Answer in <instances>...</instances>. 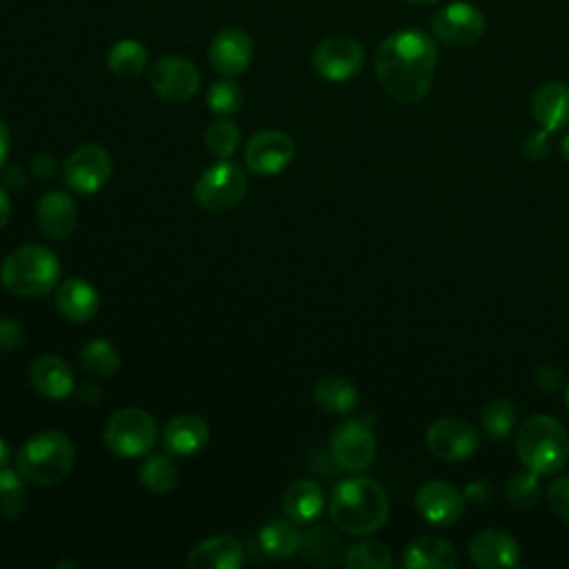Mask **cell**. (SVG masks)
<instances>
[{
	"label": "cell",
	"mask_w": 569,
	"mask_h": 569,
	"mask_svg": "<svg viewBox=\"0 0 569 569\" xmlns=\"http://www.w3.org/2000/svg\"><path fill=\"white\" fill-rule=\"evenodd\" d=\"M416 509L429 525L451 527L465 513V493L442 480H431L418 487Z\"/></svg>",
	"instance_id": "cell-15"
},
{
	"label": "cell",
	"mask_w": 569,
	"mask_h": 569,
	"mask_svg": "<svg viewBox=\"0 0 569 569\" xmlns=\"http://www.w3.org/2000/svg\"><path fill=\"white\" fill-rule=\"evenodd\" d=\"M27 507V489L20 471L2 469L0 471V513L9 520L22 516Z\"/></svg>",
	"instance_id": "cell-34"
},
{
	"label": "cell",
	"mask_w": 569,
	"mask_h": 569,
	"mask_svg": "<svg viewBox=\"0 0 569 569\" xmlns=\"http://www.w3.org/2000/svg\"><path fill=\"white\" fill-rule=\"evenodd\" d=\"M207 107L216 116H220V118L233 116L242 107V89H240V84L233 82L231 78L222 76V80H216L207 89Z\"/></svg>",
	"instance_id": "cell-36"
},
{
	"label": "cell",
	"mask_w": 569,
	"mask_h": 569,
	"mask_svg": "<svg viewBox=\"0 0 569 569\" xmlns=\"http://www.w3.org/2000/svg\"><path fill=\"white\" fill-rule=\"evenodd\" d=\"M405 2H411V4H429V2H436V0H405Z\"/></svg>",
	"instance_id": "cell-48"
},
{
	"label": "cell",
	"mask_w": 569,
	"mask_h": 569,
	"mask_svg": "<svg viewBox=\"0 0 569 569\" xmlns=\"http://www.w3.org/2000/svg\"><path fill=\"white\" fill-rule=\"evenodd\" d=\"M485 13L465 0L449 2L431 18V33L447 47H471L485 33Z\"/></svg>",
	"instance_id": "cell-9"
},
{
	"label": "cell",
	"mask_w": 569,
	"mask_h": 569,
	"mask_svg": "<svg viewBox=\"0 0 569 569\" xmlns=\"http://www.w3.org/2000/svg\"><path fill=\"white\" fill-rule=\"evenodd\" d=\"M209 440V425L196 413H180L171 418L162 431V442L171 453L189 456L200 451Z\"/></svg>",
	"instance_id": "cell-23"
},
{
	"label": "cell",
	"mask_w": 569,
	"mask_h": 569,
	"mask_svg": "<svg viewBox=\"0 0 569 569\" xmlns=\"http://www.w3.org/2000/svg\"><path fill=\"white\" fill-rule=\"evenodd\" d=\"M489 485L482 482V480H476L471 482L467 489H465V500H471V502H485L489 498Z\"/></svg>",
	"instance_id": "cell-43"
},
{
	"label": "cell",
	"mask_w": 569,
	"mask_h": 569,
	"mask_svg": "<svg viewBox=\"0 0 569 569\" xmlns=\"http://www.w3.org/2000/svg\"><path fill=\"white\" fill-rule=\"evenodd\" d=\"M560 153H562V158L569 162V133L562 138V142H560Z\"/></svg>",
	"instance_id": "cell-47"
},
{
	"label": "cell",
	"mask_w": 569,
	"mask_h": 569,
	"mask_svg": "<svg viewBox=\"0 0 569 569\" xmlns=\"http://www.w3.org/2000/svg\"><path fill=\"white\" fill-rule=\"evenodd\" d=\"M149 84L167 102H187L200 89V71L182 56H164L153 62Z\"/></svg>",
	"instance_id": "cell-12"
},
{
	"label": "cell",
	"mask_w": 569,
	"mask_h": 569,
	"mask_svg": "<svg viewBox=\"0 0 569 569\" xmlns=\"http://www.w3.org/2000/svg\"><path fill=\"white\" fill-rule=\"evenodd\" d=\"M480 422L489 440H502L516 425V407L507 398H493L482 407Z\"/></svg>",
	"instance_id": "cell-32"
},
{
	"label": "cell",
	"mask_w": 569,
	"mask_h": 569,
	"mask_svg": "<svg viewBox=\"0 0 569 569\" xmlns=\"http://www.w3.org/2000/svg\"><path fill=\"white\" fill-rule=\"evenodd\" d=\"M102 438L107 449L116 456H144L156 445V418L142 407H122L109 416Z\"/></svg>",
	"instance_id": "cell-6"
},
{
	"label": "cell",
	"mask_w": 569,
	"mask_h": 569,
	"mask_svg": "<svg viewBox=\"0 0 569 569\" xmlns=\"http://www.w3.org/2000/svg\"><path fill=\"white\" fill-rule=\"evenodd\" d=\"M329 516L342 533L367 536L387 522L389 498L373 478H345L331 491Z\"/></svg>",
	"instance_id": "cell-2"
},
{
	"label": "cell",
	"mask_w": 569,
	"mask_h": 569,
	"mask_svg": "<svg viewBox=\"0 0 569 569\" xmlns=\"http://www.w3.org/2000/svg\"><path fill=\"white\" fill-rule=\"evenodd\" d=\"M456 562L453 545L440 536L416 538L402 551V565L407 569H453Z\"/></svg>",
	"instance_id": "cell-24"
},
{
	"label": "cell",
	"mask_w": 569,
	"mask_h": 569,
	"mask_svg": "<svg viewBox=\"0 0 569 569\" xmlns=\"http://www.w3.org/2000/svg\"><path fill=\"white\" fill-rule=\"evenodd\" d=\"M29 380H31L33 389L42 398H49V400H62L76 387V376H73L71 367L53 353H47V356H40L33 360V365L29 369Z\"/></svg>",
	"instance_id": "cell-20"
},
{
	"label": "cell",
	"mask_w": 569,
	"mask_h": 569,
	"mask_svg": "<svg viewBox=\"0 0 569 569\" xmlns=\"http://www.w3.org/2000/svg\"><path fill=\"white\" fill-rule=\"evenodd\" d=\"M365 64V49L351 36H329L320 40L311 53L313 71L329 82L353 78Z\"/></svg>",
	"instance_id": "cell-8"
},
{
	"label": "cell",
	"mask_w": 569,
	"mask_h": 569,
	"mask_svg": "<svg viewBox=\"0 0 569 569\" xmlns=\"http://www.w3.org/2000/svg\"><path fill=\"white\" fill-rule=\"evenodd\" d=\"M469 558L473 560V565L485 569L513 567L520 558V545L507 531L485 529L471 538Z\"/></svg>",
	"instance_id": "cell-17"
},
{
	"label": "cell",
	"mask_w": 569,
	"mask_h": 569,
	"mask_svg": "<svg viewBox=\"0 0 569 569\" xmlns=\"http://www.w3.org/2000/svg\"><path fill=\"white\" fill-rule=\"evenodd\" d=\"M76 462V447L71 438L56 429H44L31 436L16 456L20 476L33 485H58L64 480Z\"/></svg>",
	"instance_id": "cell-4"
},
{
	"label": "cell",
	"mask_w": 569,
	"mask_h": 569,
	"mask_svg": "<svg viewBox=\"0 0 569 569\" xmlns=\"http://www.w3.org/2000/svg\"><path fill=\"white\" fill-rule=\"evenodd\" d=\"M325 491L316 480L300 478L282 493V511L293 522H313L325 511Z\"/></svg>",
	"instance_id": "cell-25"
},
{
	"label": "cell",
	"mask_w": 569,
	"mask_h": 569,
	"mask_svg": "<svg viewBox=\"0 0 569 569\" xmlns=\"http://www.w3.org/2000/svg\"><path fill=\"white\" fill-rule=\"evenodd\" d=\"M300 551L307 562H313L318 567H333L342 558V542L331 529L316 527L300 538Z\"/></svg>",
	"instance_id": "cell-28"
},
{
	"label": "cell",
	"mask_w": 569,
	"mask_h": 569,
	"mask_svg": "<svg viewBox=\"0 0 569 569\" xmlns=\"http://www.w3.org/2000/svg\"><path fill=\"white\" fill-rule=\"evenodd\" d=\"M9 127L4 124V120L0 118V171L4 169V162H7V156H9Z\"/></svg>",
	"instance_id": "cell-44"
},
{
	"label": "cell",
	"mask_w": 569,
	"mask_h": 569,
	"mask_svg": "<svg viewBox=\"0 0 569 569\" xmlns=\"http://www.w3.org/2000/svg\"><path fill=\"white\" fill-rule=\"evenodd\" d=\"M253 60V42L247 31L238 27L220 29L209 44V62L213 71L224 78L240 76Z\"/></svg>",
	"instance_id": "cell-16"
},
{
	"label": "cell",
	"mask_w": 569,
	"mask_h": 569,
	"mask_svg": "<svg viewBox=\"0 0 569 569\" xmlns=\"http://www.w3.org/2000/svg\"><path fill=\"white\" fill-rule=\"evenodd\" d=\"M436 62L438 49L431 36L420 29H400L378 44L373 64L385 93L400 104H413L427 96Z\"/></svg>",
	"instance_id": "cell-1"
},
{
	"label": "cell",
	"mask_w": 569,
	"mask_h": 569,
	"mask_svg": "<svg viewBox=\"0 0 569 569\" xmlns=\"http://www.w3.org/2000/svg\"><path fill=\"white\" fill-rule=\"evenodd\" d=\"M60 260L42 244H22L4 256L0 282L13 296H42L58 284Z\"/></svg>",
	"instance_id": "cell-5"
},
{
	"label": "cell",
	"mask_w": 569,
	"mask_h": 569,
	"mask_svg": "<svg viewBox=\"0 0 569 569\" xmlns=\"http://www.w3.org/2000/svg\"><path fill=\"white\" fill-rule=\"evenodd\" d=\"M516 453L525 469L536 471L538 476L556 473L569 458L567 429L551 416H531L516 433Z\"/></svg>",
	"instance_id": "cell-3"
},
{
	"label": "cell",
	"mask_w": 569,
	"mask_h": 569,
	"mask_svg": "<svg viewBox=\"0 0 569 569\" xmlns=\"http://www.w3.org/2000/svg\"><path fill=\"white\" fill-rule=\"evenodd\" d=\"M331 460L345 471H362L376 458V436L365 418L338 425L329 440Z\"/></svg>",
	"instance_id": "cell-10"
},
{
	"label": "cell",
	"mask_w": 569,
	"mask_h": 569,
	"mask_svg": "<svg viewBox=\"0 0 569 569\" xmlns=\"http://www.w3.org/2000/svg\"><path fill=\"white\" fill-rule=\"evenodd\" d=\"M260 551L273 560L291 558L300 549V533L284 520H271L258 531Z\"/></svg>",
	"instance_id": "cell-29"
},
{
	"label": "cell",
	"mask_w": 569,
	"mask_h": 569,
	"mask_svg": "<svg viewBox=\"0 0 569 569\" xmlns=\"http://www.w3.org/2000/svg\"><path fill=\"white\" fill-rule=\"evenodd\" d=\"M531 113L549 133L565 129L569 124V84L562 80L542 82L531 96Z\"/></svg>",
	"instance_id": "cell-18"
},
{
	"label": "cell",
	"mask_w": 569,
	"mask_h": 569,
	"mask_svg": "<svg viewBox=\"0 0 569 569\" xmlns=\"http://www.w3.org/2000/svg\"><path fill=\"white\" fill-rule=\"evenodd\" d=\"M522 151L529 160H542L549 153V131H531L522 142Z\"/></svg>",
	"instance_id": "cell-40"
},
{
	"label": "cell",
	"mask_w": 569,
	"mask_h": 569,
	"mask_svg": "<svg viewBox=\"0 0 569 569\" xmlns=\"http://www.w3.org/2000/svg\"><path fill=\"white\" fill-rule=\"evenodd\" d=\"M547 500H549L551 511L560 520L569 522V476H562L551 482V487L547 491Z\"/></svg>",
	"instance_id": "cell-38"
},
{
	"label": "cell",
	"mask_w": 569,
	"mask_h": 569,
	"mask_svg": "<svg viewBox=\"0 0 569 569\" xmlns=\"http://www.w3.org/2000/svg\"><path fill=\"white\" fill-rule=\"evenodd\" d=\"M80 360L89 373L100 376V378H111L120 369L118 349L109 340H102V338L89 340L80 351Z\"/></svg>",
	"instance_id": "cell-31"
},
{
	"label": "cell",
	"mask_w": 569,
	"mask_h": 569,
	"mask_svg": "<svg viewBox=\"0 0 569 569\" xmlns=\"http://www.w3.org/2000/svg\"><path fill=\"white\" fill-rule=\"evenodd\" d=\"M22 340H24L22 327L13 318L2 316L0 318V349L13 351V349H18L22 345Z\"/></svg>",
	"instance_id": "cell-39"
},
{
	"label": "cell",
	"mask_w": 569,
	"mask_h": 569,
	"mask_svg": "<svg viewBox=\"0 0 569 569\" xmlns=\"http://www.w3.org/2000/svg\"><path fill=\"white\" fill-rule=\"evenodd\" d=\"M391 562V551L378 540H362L345 551L349 569H389Z\"/></svg>",
	"instance_id": "cell-33"
},
{
	"label": "cell",
	"mask_w": 569,
	"mask_h": 569,
	"mask_svg": "<svg viewBox=\"0 0 569 569\" xmlns=\"http://www.w3.org/2000/svg\"><path fill=\"white\" fill-rule=\"evenodd\" d=\"M244 171L229 160H220L211 164L207 171H202L193 187V198L204 211L224 213L244 198Z\"/></svg>",
	"instance_id": "cell-7"
},
{
	"label": "cell",
	"mask_w": 569,
	"mask_h": 569,
	"mask_svg": "<svg viewBox=\"0 0 569 569\" xmlns=\"http://www.w3.org/2000/svg\"><path fill=\"white\" fill-rule=\"evenodd\" d=\"M38 227L44 236L53 240L69 238L78 224V209L69 193L64 191H49L38 200L36 209Z\"/></svg>",
	"instance_id": "cell-19"
},
{
	"label": "cell",
	"mask_w": 569,
	"mask_h": 569,
	"mask_svg": "<svg viewBox=\"0 0 569 569\" xmlns=\"http://www.w3.org/2000/svg\"><path fill=\"white\" fill-rule=\"evenodd\" d=\"M56 307L71 322H87L98 313L100 296L91 282L82 278H67L56 289Z\"/></svg>",
	"instance_id": "cell-22"
},
{
	"label": "cell",
	"mask_w": 569,
	"mask_h": 569,
	"mask_svg": "<svg viewBox=\"0 0 569 569\" xmlns=\"http://www.w3.org/2000/svg\"><path fill=\"white\" fill-rule=\"evenodd\" d=\"M427 449L445 460L458 462L467 460L478 449V433L476 429L462 418H438L425 433Z\"/></svg>",
	"instance_id": "cell-13"
},
{
	"label": "cell",
	"mask_w": 569,
	"mask_h": 569,
	"mask_svg": "<svg viewBox=\"0 0 569 569\" xmlns=\"http://www.w3.org/2000/svg\"><path fill=\"white\" fill-rule=\"evenodd\" d=\"M296 153L293 140L284 131L267 129L256 136L244 147V162L251 173L260 176H273L280 173Z\"/></svg>",
	"instance_id": "cell-14"
},
{
	"label": "cell",
	"mask_w": 569,
	"mask_h": 569,
	"mask_svg": "<svg viewBox=\"0 0 569 569\" xmlns=\"http://www.w3.org/2000/svg\"><path fill=\"white\" fill-rule=\"evenodd\" d=\"M204 144L216 158L227 160L240 144V127L227 118H218L204 129Z\"/></svg>",
	"instance_id": "cell-35"
},
{
	"label": "cell",
	"mask_w": 569,
	"mask_h": 569,
	"mask_svg": "<svg viewBox=\"0 0 569 569\" xmlns=\"http://www.w3.org/2000/svg\"><path fill=\"white\" fill-rule=\"evenodd\" d=\"M9 216H11V200L7 191L0 187V229L9 222Z\"/></svg>",
	"instance_id": "cell-45"
},
{
	"label": "cell",
	"mask_w": 569,
	"mask_h": 569,
	"mask_svg": "<svg viewBox=\"0 0 569 569\" xmlns=\"http://www.w3.org/2000/svg\"><path fill=\"white\" fill-rule=\"evenodd\" d=\"M565 400H567V405H569V385H567V391H565Z\"/></svg>",
	"instance_id": "cell-49"
},
{
	"label": "cell",
	"mask_w": 569,
	"mask_h": 569,
	"mask_svg": "<svg viewBox=\"0 0 569 569\" xmlns=\"http://www.w3.org/2000/svg\"><path fill=\"white\" fill-rule=\"evenodd\" d=\"M31 171H33V176H38V178H51L53 173H56V160H53V156H49V153H40V156H36L33 158V162H31Z\"/></svg>",
	"instance_id": "cell-42"
},
{
	"label": "cell",
	"mask_w": 569,
	"mask_h": 569,
	"mask_svg": "<svg viewBox=\"0 0 569 569\" xmlns=\"http://www.w3.org/2000/svg\"><path fill=\"white\" fill-rule=\"evenodd\" d=\"M111 171H113V162L109 151L96 142L78 147L64 160V167H62L64 182L78 193L100 191L109 182Z\"/></svg>",
	"instance_id": "cell-11"
},
{
	"label": "cell",
	"mask_w": 569,
	"mask_h": 569,
	"mask_svg": "<svg viewBox=\"0 0 569 569\" xmlns=\"http://www.w3.org/2000/svg\"><path fill=\"white\" fill-rule=\"evenodd\" d=\"M147 62H149V53L144 44L133 38H122L113 42L107 51V67L120 80L138 78L147 69Z\"/></svg>",
	"instance_id": "cell-27"
},
{
	"label": "cell",
	"mask_w": 569,
	"mask_h": 569,
	"mask_svg": "<svg viewBox=\"0 0 569 569\" xmlns=\"http://www.w3.org/2000/svg\"><path fill=\"white\" fill-rule=\"evenodd\" d=\"M9 447H7V442L0 438V471L2 469H7V465H9Z\"/></svg>",
	"instance_id": "cell-46"
},
{
	"label": "cell",
	"mask_w": 569,
	"mask_h": 569,
	"mask_svg": "<svg viewBox=\"0 0 569 569\" xmlns=\"http://www.w3.org/2000/svg\"><path fill=\"white\" fill-rule=\"evenodd\" d=\"M533 382L538 385V389L542 391V393H549V391H553L558 385H560V371L558 369H553V367H540L538 371H536V376H533Z\"/></svg>",
	"instance_id": "cell-41"
},
{
	"label": "cell",
	"mask_w": 569,
	"mask_h": 569,
	"mask_svg": "<svg viewBox=\"0 0 569 569\" xmlns=\"http://www.w3.org/2000/svg\"><path fill=\"white\" fill-rule=\"evenodd\" d=\"M505 496H507V502L513 507V509H531L538 498H540V480H538V473L536 471H522V473H516L507 480V487H505Z\"/></svg>",
	"instance_id": "cell-37"
},
{
	"label": "cell",
	"mask_w": 569,
	"mask_h": 569,
	"mask_svg": "<svg viewBox=\"0 0 569 569\" xmlns=\"http://www.w3.org/2000/svg\"><path fill=\"white\" fill-rule=\"evenodd\" d=\"M178 480H180V471L171 456H164V453L149 456L140 467V482L153 493L171 491L178 485Z\"/></svg>",
	"instance_id": "cell-30"
},
{
	"label": "cell",
	"mask_w": 569,
	"mask_h": 569,
	"mask_svg": "<svg viewBox=\"0 0 569 569\" xmlns=\"http://www.w3.org/2000/svg\"><path fill=\"white\" fill-rule=\"evenodd\" d=\"M187 565L191 569H238L244 565V547L233 536H213L191 549Z\"/></svg>",
	"instance_id": "cell-21"
},
{
	"label": "cell",
	"mask_w": 569,
	"mask_h": 569,
	"mask_svg": "<svg viewBox=\"0 0 569 569\" xmlns=\"http://www.w3.org/2000/svg\"><path fill=\"white\" fill-rule=\"evenodd\" d=\"M313 402L327 411V413H349L358 407V389L340 376H325L316 382L313 391Z\"/></svg>",
	"instance_id": "cell-26"
}]
</instances>
